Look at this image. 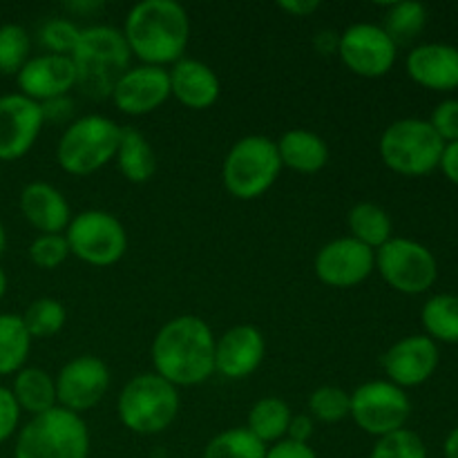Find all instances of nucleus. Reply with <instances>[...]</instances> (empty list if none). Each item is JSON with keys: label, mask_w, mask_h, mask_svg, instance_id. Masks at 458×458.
<instances>
[{"label": "nucleus", "mask_w": 458, "mask_h": 458, "mask_svg": "<svg viewBox=\"0 0 458 458\" xmlns=\"http://www.w3.org/2000/svg\"><path fill=\"white\" fill-rule=\"evenodd\" d=\"M428 25V9L425 4L416 3V0H401V3L389 4L387 13H385L383 30L387 31L389 38L401 45H410L420 36V31Z\"/></svg>", "instance_id": "nucleus-30"}, {"label": "nucleus", "mask_w": 458, "mask_h": 458, "mask_svg": "<svg viewBox=\"0 0 458 458\" xmlns=\"http://www.w3.org/2000/svg\"><path fill=\"white\" fill-rule=\"evenodd\" d=\"M410 414V396L389 380H369L352 394L349 416L369 437L380 438L405 429Z\"/></svg>", "instance_id": "nucleus-11"}, {"label": "nucleus", "mask_w": 458, "mask_h": 458, "mask_svg": "<svg viewBox=\"0 0 458 458\" xmlns=\"http://www.w3.org/2000/svg\"><path fill=\"white\" fill-rule=\"evenodd\" d=\"M4 293H7V273L0 268V300L4 298Z\"/></svg>", "instance_id": "nucleus-47"}, {"label": "nucleus", "mask_w": 458, "mask_h": 458, "mask_svg": "<svg viewBox=\"0 0 458 458\" xmlns=\"http://www.w3.org/2000/svg\"><path fill=\"white\" fill-rule=\"evenodd\" d=\"M4 246H7V233H4L3 222H0V255L4 253Z\"/></svg>", "instance_id": "nucleus-48"}, {"label": "nucleus", "mask_w": 458, "mask_h": 458, "mask_svg": "<svg viewBox=\"0 0 458 458\" xmlns=\"http://www.w3.org/2000/svg\"><path fill=\"white\" fill-rule=\"evenodd\" d=\"M376 268L394 291L405 295L425 293L438 277V262L432 250L407 237H392L380 246L376 250Z\"/></svg>", "instance_id": "nucleus-10"}, {"label": "nucleus", "mask_w": 458, "mask_h": 458, "mask_svg": "<svg viewBox=\"0 0 458 458\" xmlns=\"http://www.w3.org/2000/svg\"><path fill=\"white\" fill-rule=\"evenodd\" d=\"M313 437V419L309 414H298L291 416L289 429H286V438L295 443H309V438Z\"/></svg>", "instance_id": "nucleus-42"}, {"label": "nucleus", "mask_w": 458, "mask_h": 458, "mask_svg": "<svg viewBox=\"0 0 458 458\" xmlns=\"http://www.w3.org/2000/svg\"><path fill=\"white\" fill-rule=\"evenodd\" d=\"M40 107H43L45 121L49 119L61 123V121H67L72 116V112H74V101H72L70 97H58L52 98V101L40 103Z\"/></svg>", "instance_id": "nucleus-41"}, {"label": "nucleus", "mask_w": 458, "mask_h": 458, "mask_svg": "<svg viewBox=\"0 0 458 458\" xmlns=\"http://www.w3.org/2000/svg\"><path fill=\"white\" fill-rule=\"evenodd\" d=\"M25 329L30 331L31 340L34 338H52L65 327L67 311L61 300L56 298H38L25 309L22 313Z\"/></svg>", "instance_id": "nucleus-32"}, {"label": "nucleus", "mask_w": 458, "mask_h": 458, "mask_svg": "<svg viewBox=\"0 0 458 458\" xmlns=\"http://www.w3.org/2000/svg\"><path fill=\"white\" fill-rule=\"evenodd\" d=\"M352 394L335 385H322L309 396V411L322 423H340L349 416Z\"/></svg>", "instance_id": "nucleus-34"}, {"label": "nucleus", "mask_w": 458, "mask_h": 458, "mask_svg": "<svg viewBox=\"0 0 458 458\" xmlns=\"http://www.w3.org/2000/svg\"><path fill=\"white\" fill-rule=\"evenodd\" d=\"M12 394L21 411H30L31 416L45 414L58 405L56 380L40 367H22L13 374Z\"/></svg>", "instance_id": "nucleus-24"}, {"label": "nucleus", "mask_w": 458, "mask_h": 458, "mask_svg": "<svg viewBox=\"0 0 458 458\" xmlns=\"http://www.w3.org/2000/svg\"><path fill=\"white\" fill-rule=\"evenodd\" d=\"M318 280L334 289H353L362 284L376 268V250L353 237H338L322 246L316 255Z\"/></svg>", "instance_id": "nucleus-13"}, {"label": "nucleus", "mask_w": 458, "mask_h": 458, "mask_svg": "<svg viewBox=\"0 0 458 458\" xmlns=\"http://www.w3.org/2000/svg\"><path fill=\"white\" fill-rule=\"evenodd\" d=\"M21 213L43 235H63L72 210L63 192L47 182H31L21 192Z\"/></svg>", "instance_id": "nucleus-21"}, {"label": "nucleus", "mask_w": 458, "mask_h": 458, "mask_svg": "<svg viewBox=\"0 0 458 458\" xmlns=\"http://www.w3.org/2000/svg\"><path fill=\"white\" fill-rule=\"evenodd\" d=\"M170 97L191 110H206L215 106L222 92L219 76L210 65L197 58H182L168 70Z\"/></svg>", "instance_id": "nucleus-22"}, {"label": "nucleus", "mask_w": 458, "mask_h": 458, "mask_svg": "<svg viewBox=\"0 0 458 458\" xmlns=\"http://www.w3.org/2000/svg\"><path fill=\"white\" fill-rule=\"evenodd\" d=\"M438 360H441L438 344L425 334H416L394 343L383 353L380 365H383L389 383L401 389H410L428 383L437 371Z\"/></svg>", "instance_id": "nucleus-16"}, {"label": "nucleus", "mask_w": 458, "mask_h": 458, "mask_svg": "<svg viewBox=\"0 0 458 458\" xmlns=\"http://www.w3.org/2000/svg\"><path fill=\"white\" fill-rule=\"evenodd\" d=\"M125 43L143 65L182 61L191 40V18L174 0H143L130 9L123 27Z\"/></svg>", "instance_id": "nucleus-2"}, {"label": "nucleus", "mask_w": 458, "mask_h": 458, "mask_svg": "<svg viewBox=\"0 0 458 458\" xmlns=\"http://www.w3.org/2000/svg\"><path fill=\"white\" fill-rule=\"evenodd\" d=\"M282 173V161L273 139L249 134L233 143L222 165V182L237 199H258Z\"/></svg>", "instance_id": "nucleus-8"}, {"label": "nucleus", "mask_w": 458, "mask_h": 458, "mask_svg": "<svg viewBox=\"0 0 458 458\" xmlns=\"http://www.w3.org/2000/svg\"><path fill=\"white\" fill-rule=\"evenodd\" d=\"M76 88L89 98H107L130 70V52L123 31L112 25H92L81 30V40L72 54Z\"/></svg>", "instance_id": "nucleus-3"}, {"label": "nucleus", "mask_w": 458, "mask_h": 458, "mask_svg": "<svg viewBox=\"0 0 458 458\" xmlns=\"http://www.w3.org/2000/svg\"><path fill=\"white\" fill-rule=\"evenodd\" d=\"M89 429L81 414L54 407L18 429L13 458H88Z\"/></svg>", "instance_id": "nucleus-4"}, {"label": "nucleus", "mask_w": 458, "mask_h": 458, "mask_svg": "<svg viewBox=\"0 0 458 458\" xmlns=\"http://www.w3.org/2000/svg\"><path fill=\"white\" fill-rule=\"evenodd\" d=\"M0 173H3V168H0Z\"/></svg>", "instance_id": "nucleus-49"}, {"label": "nucleus", "mask_w": 458, "mask_h": 458, "mask_svg": "<svg viewBox=\"0 0 458 458\" xmlns=\"http://www.w3.org/2000/svg\"><path fill=\"white\" fill-rule=\"evenodd\" d=\"M215 334L199 316H179L165 322L152 340L155 374L174 387L201 385L215 374Z\"/></svg>", "instance_id": "nucleus-1"}, {"label": "nucleus", "mask_w": 458, "mask_h": 458, "mask_svg": "<svg viewBox=\"0 0 458 458\" xmlns=\"http://www.w3.org/2000/svg\"><path fill=\"white\" fill-rule=\"evenodd\" d=\"M267 450L246 428H233L210 438L201 458H267Z\"/></svg>", "instance_id": "nucleus-31"}, {"label": "nucleus", "mask_w": 458, "mask_h": 458, "mask_svg": "<svg viewBox=\"0 0 458 458\" xmlns=\"http://www.w3.org/2000/svg\"><path fill=\"white\" fill-rule=\"evenodd\" d=\"M67 9H72V12H94V9H101L103 4L101 3H67L65 4Z\"/></svg>", "instance_id": "nucleus-46"}, {"label": "nucleus", "mask_w": 458, "mask_h": 458, "mask_svg": "<svg viewBox=\"0 0 458 458\" xmlns=\"http://www.w3.org/2000/svg\"><path fill=\"white\" fill-rule=\"evenodd\" d=\"M16 83L21 94L36 103L67 97V92L76 88L74 63L70 56H58V54L31 56L16 74Z\"/></svg>", "instance_id": "nucleus-19"}, {"label": "nucleus", "mask_w": 458, "mask_h": 458, "mask_svg": "<svg viewBox=\"0 0 458 458\" xmlns=\"http://www.w3.org/2000/svg\"><path fill=\"white\" fill-rule=\"evenodd\" d=\"M438 168H441V173L445 174V179H450L454 186H458V141L445 143Z\"/></svg>", "instance_id": "nucleus-43"}, {"label": "nucleus", "mask_w": 458, "mask_h": 458, "mask_svg": "<svg viewBox=\"0 0 458 458\" xmlns=\"http://www.w3.org/2000/svg\"><path fill=\"white\" fill-rule=\"evenodd\" d=\"M407 74L416 85L434 92L458 89V47L450 43L416 45L407 54Z\"/></svg>", "instance_id": "nucleus-20"}, {"label": "nucleus", "mask_w": 458, "mask_h": 458, "mask_svg": "<svg viewBox=\"0 0 458 458\" xmlns=\"http://www.w3.org/2000/svg\"><path fill=\"white\" fill-rule=\"evenodd\" d=\"M70 246L65 235H38L30 244V259L38 268H58L70 258Z\"/></svg>", "instance_id": "nucleus-37"}, {"label": "nucleus", "mask_w": 458, "mask_h": 458, "mask_svg": "<svg viewBox=\"0 0 458 458\" xmlns=\"http://www.w3.org/2000/svg\"><path fill=\"white\" fill-rule=\"evenodd\" d=\"M277 7L295 18H307V16H311L313 12H318V9H320V3H318V0H280V3H277Z\"/></svg>", "instance_id": "nucleus-44"}, {"label": "nucleus", "mask_w": 458, "mask_h": 458, "mask_svg": "<svg viewBox=\"0 0 458 458\" xmlns=\"http://www.w3.org/2000/svg\"><path fill=\"white\" fill-rule=\"evenodd\" d=\"M291 407L286 405L282 398L277 396H267L259 398L249 411V429L255 438L268 445V443H277L284 441L286 438V429H289L291 423Z\"/></svg>", "instance_id": "nucleus-27"}, {"label": "nucleus", "mask_w": 458, "mask_h": 458, "mask_svg": "<svg viewBox=\"0 0 458 458\" xmlns=\"http://www.w3.org/2000/svg\"><path fill=\"white\" fill-rule=\"evenodd\" d=\"M443 454L445 458H458V428L447 434L445 443H443Z\"/></svg>", "instance_id": "nucleus-45"}, {"label": "nucleus", "mask_w": 458, "mask_h": 458, "mask_svg": "<svg viewBox=\"0 0 458 458\" xmlns=\"http://www.w3.org/2000/svg\"><path fill=\"white\" fill-rule=\"evenodd\" d=\"M21 414L22 411L18 407L16 398H13L12 389L0 385V443L9 441L18 432Z\"/></svg>", "instance_id": "nucleus-39"}, {"label": "nucleus", "mask_w": 458, "mask_h": 458, "mask_svg": "<svg viewBox=\"0 0 458 458\" xmlns=\"http://www.w3.org/2000/svg\"><path fill=\"white\" fill-rule=\"evenodd\" d=\"M420 322L425 335L437 344H458V295H432L420 309Z\"/></svg>", "instance_id": "nucleus-28"}, {"label": "nucleus", "mask_w": 458, "mask_h": 458, "mask_svg": "<svg viewBox=\"0 0 458 458\" xmlns=\"http://www.w3.org/2000/svg\"><path fill=\"white\" fill-rule=\"evenodd\" d=\"M267 458H318V454L309 443H295L284 438V441H277L268 447Z\"/></svg>", "instance_id": "nucleus-40"}, {"label": "nucleus", "mask_w": 458, "mask_h": 458, "mask_svg": "<svg viewBox=\"0 0 458 458\" xmlns=\"http://www.w3.org/2000/svg\"><path fill=\"white\" fill-rule=\"evenodd\" d=\"M31 335L16 313H0V376H13L25 367Z\"/></svg>", "instance_id": "nucleus-29"}, {"label": "nucleus", "mask_w": 458, "mask_h": 458, "mask_svg": "<svg viewBox=\"0 0 458 458\" xmlns=\"http://www.w3.org/2000/svg\"><path fill=\"white\" fill-rule=\"evenodd\" d=\"M45 116L40 103L25 94L12 92L0 97V164L16 161L34 148Z\"/></svg>", "instance_id": "nucleus-15"}, {"label": "nucleus", "mask_w": 458, "mask_h": 458, "mask_svg": "<svg viewBox=\"0 0 458 458\" xmlns=\"http://www.w3.org/2000/svg\"><path fill=\"white\" fill-rule=\"evenodd\" d=\"M179 392L157 374L134 376L121 389L116 411L119 420L134 434L152 437L174 423L179 414Z\"/></svg>", "instance_id": "nucleus-6"}, {"label": "nucleus", "mask_w": 458, "mask_h": 458, "mask_svg": "<svg viewBox=\"0 0 458 458\" xmlns=\"http://www.w3.org/2000/svg\"><path fill=\"white\" fill-rule=\"evenodd\" d=\"M110 98L116 110L123 114H150L170 98L168 70L159 65L130 67L114 85Z\"/></svg>", "instance_id": "nucleus-17"}, {"label": "nucleus", "mask_w": 458, "mask_h": 458, "mask_svg": "<svg viewBox=\"0 0 458 458\" xmlns=\"http://www.w3.org/2000/svg\"><path fill=\"white\" fill-rule=\"evenodd\" d=\"M276 146L282 161V168L286 165V168L295 170V173H318L329 161V146H327V141L320 134L311 132V130H286L277 139Z\"/></svg>", "instance_id": "nucleus-23"}, {"label": "nucleus", "mask_w": 458, "mask_h": 458, "mask_svg": "<svg viewBox=\"0 0 458 458\" xmlns=\"http://www.w3.org/2000/svg\"><path fill=\"white\" fill-rule=\"evenodd\" d=\"M121 174L132 183H146L157 173V155L146 134L134 128H121L119 150L114 157Z\"/></svg>", "instance_id": "nucleus-25"}, {"label": "nucleus", "mask_w": 458, "mask_h": 458, "mask_svg": "<svg viewBox=\"0 0 458 458\" xmlns=\"http://www.w3.org/2000/svg\"><path fill=\"white\" fill-rule=\"evenodd\" d=\"M429 125L443 139V143L458 141V98H445L434 107Z\"/></svg>", "instance_id": "nucleus-38"}, {"label": "nucleus", "mask_w": 458, "mask_h": 458, "mask_svg": "<svg viewBox=\"0 0 458 458\" xmlns=\"http://www.w3.org/2000/svg\"><path fill=\"white\" fill-rule=\"evenodd\" d=\"M338 54L353 74L380 79L396 63L398 47L380 25L353 22L338 36Z\"/></svg>", "instance_id": "nucleus-12"}, {"label": "nucleus", "mask_w": 458, "mask_h": 458, "mask_svg": "<svg viewBox=\"0 0 458 458\" xmlns=\"http://www.w3.org/2000/svg\"><path fill=\"white\" fill-rule=\"evenodd\" d=\"M58 407L83 414L92 410L110 389V369L97 356H79L61 367L56 378Z\"/></svg>", "instance_id": "nucleus-14"}, {"label": "nucleus", "mask_w": 458, "mask_h": 458, "mask_svg": "<svg viewBox=\"0 0 458 458\" xmlns=\"http://www.w3.org/2000/svg\"><path fill=\"white\" fill-rule=\"evenodd\" d=\"M443 139L434 132L429 121L407 116L385 128L378 152L389 170L405 177H425L441 164Z\"/></svg>", "instance_id": "nucleus-7"}, {"label": "nucleus", "mask_w": 458, "mask_h": 458, "mask_svg": "<svg viewBox=\"0 0 458 458\" xmlns=\"http://www.w3.org/2000/svg\"><path fill=\"white\" fill-rule=\"evenodd\" d=\"M31 38L30 31L18 22L0 25V74L16 76L30 61Z\"/></svg>", "instance_id": "nucleus-33"}, {"label": "nucleus", "mask_w": 458, "mask_h": 458, "mask_svg": "<svg viewBox=\"0 0 458 458\" xmlns=\"http://www.w3.org/2000/svg\"><path fill=\"white\" fill-rule=\"evenodd\" d=\"M369 458H428V447L416 432L398 429L387 437H380L371 447Z\"/></svg>", "instance_id": "nucleus-35"}, {"label": "nucleus", "mask_w": 458, "mask_h": 458, "mask_svg": "<svg viewBox=\"0 0 458 458\" xmlns=\"http://www.w3.org/2000/svg\"><path fill=\"white\" fill-rule=\"evenodd\" d=\"M121 125L103 114H85L72 121L56 146V161L65 173L85 177L114 161Z\"/></svg>", "instance_id": "nucleus-5"}, {"label": "nucleus", "mask_w": 458, "mask_h": 458, "mask_svg": "<svg viewBox=\"0 0 458 458\" xmlns=\"http://www.w3.org/2000/svg\"><path fill=\"white\" fill-rule=\"evenodd\" d=\"M347 226L349 237L369 246L371 250H378L394 237L392 217L383 206L374 204V201H360V204L352 206V210L347 213Z\"/></svg>", "instance_id": "nucleus-26"}, {"label": "nucleus", "mask_w": 458, "mask_h": 458, "mask_svg": "<svg viewBox=\"0 0 458 458\" xmlns=\"http://www.w3.org/2000/svg\"><path fill=\"white\" fill-rule=\"evenodd\" d=\"M70 253L92 267H112L128 250V233L121 219L107 210H83L67 226Z\"/></svg>", "instance_id": "nucleus-9"}, {"label": "nucleus", "mask_w": 458, "mask_h": 458, "mask_svg": "<svg viewBox=\"0 0 458 458\" xmlns=\"http://www.w3.org/2000/svg\"><path fill=\"white\" fill-rule=\"evenodd\" d=\"M267 356L264 334L253 325H237L215 340V371L228 380H244Z\"/></svg>", "instance_id": "nucleus-18"}, {"label": "nucleus", "mask_w": 458, "mask_h": 458, "mask_svg": "<svg viewBox=\"0 0 458 458\" xmlns=\"http://www.w3.org/2000/svg\"><path fill=\"white\" fill-rule=\"evenodd\" d=\"M81 40V27L67 18H52L40 30V43L47 54L58 56H72Z\"/></svg>", "instance_id": "nucleus-36"}]
</instances>
